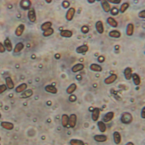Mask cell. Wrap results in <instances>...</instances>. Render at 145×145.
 Returning <instances> with one entry per match:
<instances>
[{
	"label": "cell",
	"instance_id": "obj_30",
	"mask_svg": "<svg viewBox=\"0 0 145 145\" xmlns=\"http://www.w3.org/2000/svg\"><path fill=\"white\" fill-rule=\"evenodd\" d=\"M71 145H84V142L81 140L78 139H72L70 141Z\"/></svg>",
	"mask_w": 145,
	"mask_h": 145
},
{
	"label": "cell",
	"instance_id": "obj_34",
	"mask_svg": "<svg viewBox=\"0 0 145 145\" xmlns=\"http://www.w3.org/2000/svg\"><path fill=\"white\" fill-rule=\"evenodd\" d=\"M52 23L50 22H47L45 23L42 25V30L45 31L48 29H49L51 27V26H52Z\"/></svg>",
	"mask_w": 145,
	"mask_h": 145
},
{
	"label": "cell",
	"instance_id": "obj_51",
	"mask_svg": "<svg viewBox=\"0 0 145 145\" xmlns=\"http://www.w3.org/2000/svg\"><path fill=\"white\" fill-rule=\"evenodd\" d=\"M0 145H1V144H0Z\"/></svg>",
	"mask_w": 145,
	"mask_h": 145
},
{
	"label": "cell",
	"instance_id": "obj_42",
	"mask_svg": "<svg viewBox=\"0 0 145 145\" xmlns=\"http://www.w3.org/2000/svg\"><path fill=\"white\" fill-rule=\"evenodd\" d=\"M69 100L71 102H74L76 100V97L75 95H71L69 97Z\"/></svg>",
	"mask_w": 145,
	"mask_h": 145
},
{
	"label": "cell",
	"instance_id": "obj_26",
	"mask_svg": "<svg viewBox=\"0 0 145 145\" xmlns=\"http://www.w3.org/2000/svg\"><path fill=\"white\" fill-rule=\"evenodd\" d=\"M90 69L95 72H100L102 71V68L99 65L96 64H92L90 66Z\"/></svg>",
	"mask_w": 145,
	"mask_h": 145
},
{
	"label": "cell",
	"instance_id": "obj_37",
	"mask_svg": "<svg viewBox=\"0 0 145 145\" xmlns=\"http://www.w3.org/2000/svg\"><path fill=\"white\" fill-rule=\"evenodd\" d=\"M111 13L112 15H116L119 13V10L116 7H113L111 10Z\"/></svg>",
	"mask_w": 145,
	"mask_h": 145
},
{
	"label": "cell",
	"instance_id": "obj_33",
	"mask_svg": "<svg viewBox=\"0 0 145 145\" xmlns=\"http://www.w3.org/2000/svg\"><path fill=\"white\" fill-rule=\"evenodd\" d=\"M109 35L111 37L119 38V37H120L121 34L119 31L117 30H113L112 31L109 32Z\"/></svg>",
	"mask_w": 145,
	"mask_h": 145
},
{
	"label": "cell",
	"instance_id": "obj_16",
	"mask_svg": "<svg viewBox=\"0 0 145 145\" xmlns=\"http://www.w3.org/2000/svg\"><path fill=\"white\" fill-rule=\"evenodd\" d=\"M4 46L6 47L7 50L9 52L12 51L13 50V45L11 42L9 40V39H6L4 42Z\"/></svg>",
	"mask_w": 145,
	"mask_h": 145
},
{
	"label": "cell",
	"instance_id": "obj_44",
	"mask_svg": "<svg viewBox=\"0 0 145 145\" xmlns=\"http://www.w3.org/2000/svg\"><path fill=\"white\" fill-rule=\"evenodd\" d=\"M139 16L141 18H145V10L141 11L139 13Z\"/></svg>",
	"mask_w": 145,
	"mask_h": 145
},
{
	"label": "cell",
	"instance_id": "obj_3",
	"mask_svg": "<svg viewBox=\"0 0 145 145\" xmlns=\"http://www.w3.org/2000/svg\"><path fill=\"white\" fill-rule=\"evenodd\" d=\"M114 142L116 144H119L121 142L122 137L120 133L118 131H115L113 134Z\"/></svg>",
	"mask_w": 145,
	"mask_h": 145
},
{
	"label": "cell",
	"instance_id": "obj_14",
	"mask_svg": "<svg viewBox=\"0 0 145 145\" xmlns=\"http://www.w3.org/2000/svg\"><path fill=\"white\" fill-rule=\"evenodd\" d=\"M24 29H25V26L24 24H21V25H20L16 29V30L15 31V34L18 37L21 36L22 35Z\"/></svg>",
	"mask_w": 145,
	"mask_h": 145
},
{
	"label": "cell",
	"instance_id": "obj_29",
	"mask_svg": "<svg viewBox=\"0 0 145 145\" xmlns=\"http://www.w3.org/2000/svg\"><path fill=\"white\" fill-rule=\"evenodd\" d=\"M76 85L75 83H73L68 87L67 89V92L69 94H72V93H73L76 90Z\"/></svg>",
	"mask_w": 145,
	"mask_h": 145
},
{
	"label": "cell",
	"instance_id": "obj_25",
	"mask_svg": "<svg viewBox=\"0 0 145 145\" xmlns=\"http://www.w3.org/2000/svg\"><path fill=\"white\" fill-rule=\"evenodd\" d=\"M24 44L22 43H18V44L16 45L15 49L14 50V53H18L24 49Z\"/></svg>",
	"mask_w": 145,
	"mask_h": 145
},
{
	"label": "cell",
	"instance_id": "obj_23",
	"mask_svg": "<svg viewBox=\"0 0 145 145\" xmlns=\"http://www.w3.org/2000/svg\"><path fill=\"white\" fill-rule=\"evenodd\" d=\"M134 25L132 24H128L126 29V34L128 36H131L134 32Z\"/></svg>",
	"mask_w": 145,
	"mask_h": 145
},
{
	"label": "cell",
	"instance_id": "obj_38",
	"mask_svg": "<svg viewBox=\"0 0 145 145\" xmlns=\"http://www.w3.org/2000/svg\"><path fill=\"white\" fill-rule=\"evenodd\" d=\"M7 89V86L5 84L2 85L0 86V94H2Z\"/></svg>",
	"mask_w": 145,
	"mask_h": 145
},
{
	"label": "cell",
	"instance_id": "obj_7",
	"mask_svg": "<svg viewBox=\"0 0 145 145\" xmlns=\"http://www.w3.org/2000/svg\"><path fill=\"white\" fill-rule=\"evenodd\" d=\"M125 77L127 80H130L132 78V71L131 68L130 67H127L125 69L124 72Z\"/></svg>",
	"mask_w": 145,
	"mask_h": 145
},
{
	"label": "cell",
	"instance_id": "obj_19",
	"mask_svg": "<svg viewBox=\"0 0 145 145\" xmlns=\"http://www.w3.org/2000/svg\"><path fill=\"white\" fill-rule=\"evenodd\" d=\"M69 117L67 115H63L62 118V123L64 127H66L69 123Z\"/></svg>",
	"mask_w": 145,
	"mask_h": 145
},
{
	"label": "cell",
	"instance_id": "obj_2",
	"mask_svg": "<svg viewBox=\"0 0 145 145\" xmlns=\"http://www.w3.org/2000/svg\"><path fill=\"white\" fill-rule=\"evenodd\" d=\"M77 117L75 114H72L70 116L69 118V123L68 124L71 128H74L76 125Z\"/></svg>",
	"mask_w": 145,
	"mask_h": 145
},
{
	"label": "cell",
	"instance_id": "obj_27",
	"mask_svg": "<svg viewBox=\"0 0 145 145\" xmlns=\"http://www.w3.org/2000/svg\"><path fill=\"white\" fill-rule=\"evenodd\" d=\"M88 50V47L86 45L80 46L78 47L76 49V52L78 53H83L87 51Z\"/></svg>",
	"mask_w": 145,
	"mask_h": 145
},
{
	"label": "cell",
	"instance_id": "obj_13",
	"mask_svg": "<svg viewBox=\"0 0 145 145\" xmlns=\"http://www.w3.org/2000/svg\"><path fill=\"white\" fill-rule=\"evenodd\" d=\"M132 78L133 81L134 82V84L136 86H138L140 84L141 80H140L139 75H137V74H133L132 75Z\"/></svg>",
	"mask_w": 145,
	"mask_h": 145
},
{
	"label": "cell",
	"instance_id": "obj_1",
	"mask_svg": "<svg viewBox=\"0 0 145 145\" xmlns=\"http://www.w3.org/2000/svg\"><path fill=\"white\" fill-rule=\"evenodd\" d=\"M133 116L131 114L128 112H125L122 114L120 120L125 124H129L133 121Z\"/></svg>",
	"mask_w": 145,
	"mask_h": 145
},
{
	"label": "cell",
	"instance_id": "obj_41",
	"mask_svg": "<svg viewBox=\"0 0 145 145\" xmlns=\"http://www.w3.org/2000/svg\"><path fill=\"white\" fill-rule=\"evenodd\" d=\"M141 118L145 119V107H144L142 109L141 112Z\"/></svg>",
	"mask_w": 145,
	"mask_h": 145
},
{
	"label": "cell",
	"instance_id": "obj_50",
	"mask_svg": "<svg viewBox=\"0 0 145 145\" xmlns=\"http://www.w3.org/2000/svg\"><path fill=\"white\" fill-rule=\"evenodd\" d=\"M1 117H2V115H1V114L0 113V118H1Z\"/></svg>",
	"mask_w": 145,
	"mask_h": 145
},
{
	"label": "cell",
	"instance_id": "obj_31",
	"mask_svg": "<svg viewBox=\"0 0 145 145\" xmlns=\"http://www.w3.org/2000/svg\"><path fill=\"white\" fill-rule=\"evenodd\" d=\"M107 22L111 26L113 27H116L117 26V23L114 18L109 17L107 19Z\"/></svg>",
	"mask_w": 145,
	"mask_h": 145
},
{
	"label": "cell",
	"instance_id": "obj_22",
	"mask_svg": "<svg viewBox=\"0 0 145 145\" xmlns=\"http://www.w3.org/2000/svg\"><path fill=\"white\" fill-rule=\"evenodd\" d=\"M6 82L7 87L10 89H12L14 88V84L13 82L12 79L11 77H7L6 78Z\"/></svg>",
	"mask_w": 145,
	"mask_h": 145
},
{
	"label": "cell",
	"instance_id": "obj_12",
	"mask_svg": "<svg viewBox=\"0 0 145 145\" xmlns=\"http://www.w3.org/2000/svg\"><path fill=\"white\" fill-rule=\"evenodd\" d=\"M94 140L98 142H104L107 140V137L105 135H96L94 137Z\"/></svg>",
	"mask_w": 145,
	"mask_h": 145
},
{
	"label": "cell",
	"instance_id": "obj_21",
	"mask_svg": "<svg viewBox=\"0 0 145 145\" xmlns=\"http://www.w3.org/2000/svg\"><path fill=\"white\" fill-rule=\"evenodd\" d=\"M84 68V66L82 64H78L75 65L72 68V70L73 72H76L81 71Z\"/></svg>",
	"mask_w": 145,
	"mask_h": 145
},
{
	"label": "cell",
	"instance_id": "obj_20",
	"mask_svg": "<svg viewBox=\"0 0 145 145\" xmlns=\"http://www.w3.org/2000/svg\"><path fill=\"white\" fill-rule=\"evenodd\" d=\"M33 94V91L32 89H29L28 90H26V91H24L23 93L21 95V97L22 98H29Z\"/></svg>",
	"mask_w": 145,
	"mask_h": 145
},
{
	"label": "cell",
	"instance_id": "obj_36",
	"mask_svg": "<svg viewBox=\"0 0 145 145\" xmlns=\"http://www.w3.org/2000/svg\"><path fill=\"white\" fill-rule=\"evenodd\" d=\"M129 7V4L128 3H123L120 7V11L122 13H124L126 10Z\"/></svg>",
	"mask_w": 145,
	"mask_h": 145
},
{
	"label": "cell",
	"instance_id": "obj_49",
	"mask_svg": "<svg viewBox=\"0 0 145 145\" xmlns=\"http://www.w3.org/2000/svg\"><path fill=\"white\" fill-rule=\"evenodd\" d=\"M46 2H48L47 3H51L52 1H46Z\"/></svg>",
	"mask_w": 145,
	"mask_h": 145
},
{
	"label": "cell",
	"instance_id": "obj_47",
	"mask_svg": "<svg viewBox=\"0 0 145 145\" xmlns=\"http://www.w3.org/2000/svg\"><path fill=\"white\" fill-rule=\"evenodd\" d=\"M125 145H134V144L133 142H129L126 143Z\"/></svg>",
	"mask_w": 145,
	"mask_h": 145
},
{
	"label": "cell",
	"instance_id": "obj_6",
	"mask_svg": "<svg viewBox=\"0 0 145 145\" xmlns=\"http://www.w3.org/2000/svg\"><path fill=\"white\" fill-rule=\"evenodd\" d=\"M114 115H115V114L113 112H107L104 116V118H103L104 121L106 123L110 121L111 120H112L113 118Z\"/></svg>",
	"mask_w": 145,
	"mask_h": 145
},
{
	"label": "cell",
	"instance_id": "obj_8",
	"mask_svg": "<svg viewBox=\"0 0 145 145\" xmlns=\"http://www.w3.org/2000/svg\"><path fill=\"white\" fill-rule=\"evenodd\" d=\"M117 79V75L115 74H112L105 79L104 83L106 84H110L114 82Z\"/></svg>",
	"mask_w": 145,
	"mask_h": 145
},
{
	"label": "cell",
	"instance_id": "obj_24",
	"mask_svg": "<svg viewBox=\"0 0 145 145\" xmlns=\"http://www.w3.org/2000/svg\"><path fill=\"white\" fill-rule=\"evenodd\" d=\"M98 126L100 131L101 132H105L106 131V127L105 123L102 121H99L98 123Z\"/></svg>",
	"mask_w": 145,
	"mask_h": 145
},
{
	"label": "cell",
	"instance_id": "obj_9",
	"mask_svg": "<svg viewBox=\"0 0 145 145\" xmlns=\"http://www.w3.org/2000/svg\"><path fill=\"white\" fill-rule=\"evenodd\" d=\"M31 5H32L31 2L28 0L21 1L20 2V6L24 10H27L29 9Z\"/></svg>",
	"mask_w": 145,
	"mask_h": 145
},
{
	"label": "cell",
	"instance_id": "obj_15",
	"mask_svg": "<svg viewBox=\"0 0 145 145\" xmlns=\"http://www.w3.org/2000/svg\"><path fill=\"white\" fill-rule=\"evenodd\" d=\"M101 4L104 10L106 13L109 12L110 10V6L108 2L106 1H102L101 2Z\"/></svg>",
	"mask_w": 145,
	"mask_h": 145
},
{
	"label": "cell",
	"instance_id": "obj_10",
	"mask_svg": "<svg viewBox=\"0 0 145 145\" xmlns=\"http://www.w3.org/2000/svg\"><path fill=\"white\" fill-rule=\"evenodd\" d=\"M75 13V10L73 8H71L67 13L66 18L68 21H70L72 20L73 18V16Z\"/></svg>",
	"mask_w": 145,
	"mask_h": 145
},
{
	"label": "cell",
	"instance_id": "obj_39",
	"mask_svg": "<svg viewBox=\"0 0 145 145\" xmlns=\"http://www.w3.org/2000/svg\"><path fill=\"white\" fill-rule=\"evenodd\" d=\"M89 31V28L87 26H84L82 27V32L83 33L86 34V33H88Z\"/></svg>",
	"mask_w": 145,
	"mask_h": 145
},
{
	"label": "cell",
	"instance_id": "obj_40",
	"mask_svg": "<svg viewBox=\"0 0 145 145\" xmlns=\"http://www.w3.org/2000/svg\"><path fill=\"white\" fill-rule=\"evenodd\" d=\"M62 7L64 8H68V7L70 6V3H69V2H67V1H64L62 3Z\"/></svg>",
	"mask_w": 145,
	"mask_h": 145
},
{
	"label": "cell",
	"instance_id": "obj_11",
	"mask_svg": "<svg viewBox=\"0 0 145 145\" xmlns=\"http://www.w3.org/2000/svg\"><path fill=\"white\" fill-rule=\"evenodd\" d=\"M1 126L4 129L8 130H11L14 128V125L13 123L8 122H3L1 123Z\"/></svg>",
	"mask_w": 145,
	"mask_h": 145
},
{
	"label": "cell",
	"instance_id": "obj_45",
	"mask_svg": "<svg viewBox=\"0 0 145 145\" xmlns=\"http://www.w3.org/2000/svg\"><path fill=\"white\" fill-rule=\"evenodd\" d=\"M105 58L102 56H101L98 57V62L100 63H103L104 61Z\"/></svg>",
	"mask_w": 145,
	"mask_h": 145
},
{
	"label": "cell",
	"instance_id": "obj_32",
	"mask_svg": "<svg viewBox=\"0 0 145 145\" xmlns=\"http://www.w3.org/2000/svg\"><path fill=\"white\" fill-rule=\"evenodd\" d=\"M60 35L64 37H70L72 36L73 33L70 31L65 30L62 31L60 33Z\"/></svg>",
	"mask_w": 145,
	"mask_h": 145
},
{
	"label": "cell",
	"instance_id": "obj_35",
	"mask_svg": "<svg viewBox=\"0 0 145 145\" xmlns=\"http://www.w3.org/2000/svg\"><path fill=\"white\" fill-rule=\"evenodd\" d=\"M53 32H54V29H53L52 28H50L49 29H48L44 32L43 35L45 37H48V36L51 35Z\"/></svg>",
	"mask_w": 145,
	"mask_h": 145
},
{
	"label": "cell",
	"instance_id": "obj_48",
	"mask_svg": "<svg viewBox=\"0 0 145 145\" xmlns=\"http://www.w3.org/2000/svg\"><path fill=\"white\" fill-rule=\"evenodd\" d=\"M89 2H90V3H93L95 2V1H89Z\"/></svg>",
	"mask_w": 145,
	"mask_h": 145
},
{
	"label": "cell",
	"instance_id": "obj_46",
	"mask_svg": "<svg viewBox=\"0 0 145 145\" xmlns=\"http://www.w3.org/2000/svg\"><path fill=\"white\" fill-rule=\"evenodd\" d=\"M109 2H110L111 3H114V4H118L120 3L121 1L120 0H115V1L112 0V1H111L110 0V1H109Z\"/></svg>",
	"mask_w": 145,
	"mask_h": 145
},
{
	"label": "cell",
	"instance_id": "obj_17",
	"mask_svg": "<svg viewBox=\"0 0 145 145\" xmlns=\"http://www.w3.org/2000/svg\"><path fill=\"white\" fill-rule=\"evenodd\" d=\"M45 89L48 92L56 94L57 92V89L54 86L52 85H48L45 87Z\"/></svg>",
	"mask_w": 145,
	"mask_h": 145
},
{
	"label": "cell",
	"instance_id": "obj_5",
	"mask_svg": "<svg viewBox=\"0 0 145 145\" xmlns=\"http://www.w3.org/2000/svg\"><path fill=\"white\" fill-rule=\"evenodd\" d=\"M100 114V111L99 108H95L93 111L92 115V118L93 120L94 121H96L98 120L99 118Z\"/></svg>",
	"mask_w": 145,
	"mask_h": 145
},
{
	"label": "cell",
	"instance_id": "obj_43",
	"mask_svg": "<svg viewBox=\"0 0 145 145\" xmlns=\"http://www.w3.org/2000/svg\"><path fill=\"white\" fill-rule=\"evenodd\" d=\"M5 51V48L3 44L1 42H0V53H3Z\"/></svg>",
	"mask_w": 145,
	"mask_h": 145
},
{
	"label": "cell",
	"instance_id": "obj_28",
	"mask_svg": "<svg viewBox=\"0 0 145 145\" xmlns=\"http://www.w3.org/2000/svg\"><path fill=\"white\" fill-rule=\"evenodd\" d=\"M27 85L26 83H24L18 86L16 88V91L18 93L24 91L27 88Z\"/></svg>",
	"mask_w": 145,
	"mask_h": 145
},
{
	"label": "cell",
	"instance_id": "obj_4",
	"mask_svg": "<svg viewBox=\"0 0 145 145\" xmlns=\"http://www.w3.org/2000/svg\"><path fill=\"white\" fill-rule=\"evenodd\" d=\"M28 18L32 22H34L36 21V16L35 10L33 8L29 9L28 12Z\"/></svg>",
	"mask_w": 145,
	"mask_h": 145
},
{
	"label": "cell",
	"instance_id": "obj_18",
	"mask_svg": "<svg viewBox=\"0 0 145 145\" xmlns=\"http://www.w3.org/2000/svg\"><path fill=\"white\" fill-rule=\"evenodd\" d=\"M96 28L97 30L99 33L100 34L103 33L104 29L102 22L101 21H99L98 22H97L96 24Z\"/></svg>",
	"mask_w": 145,
	"mask_h": 145
}]
</instances>
